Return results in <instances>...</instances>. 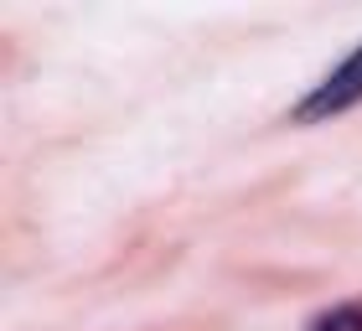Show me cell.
Returning <instances> with one entry per match:
<instances>
[{"label":"cell","mask_w":362,"mask_h":331,"mask_svg":"<svg viewBox=\"0 0 362 331\" xmlns=\"http://www.w3.org/2000/svg\"><path fill=\"white\" fill-rule=\"evenodd\" d=\"M310 331H362V301L337 306V310H326V316H316V326H310Z\"/></svg>","instance_id":"cell-2"},{"label":"cell","mask_w":362,"mask_h":331,"mask_svg":"<svg viewBox=\"0 0 362 331\" xmlns=\"http://www.w3.org/2000/svg\"><path fill=\"white\" fill-rule=\"evenodd\" d=\"M357 104H362V47L341 62V68H332L300 104L290 109V120L295 124H321V120H337V114H347Z\"/></svg>","instance_id":"cell-1"}]
</instances>
